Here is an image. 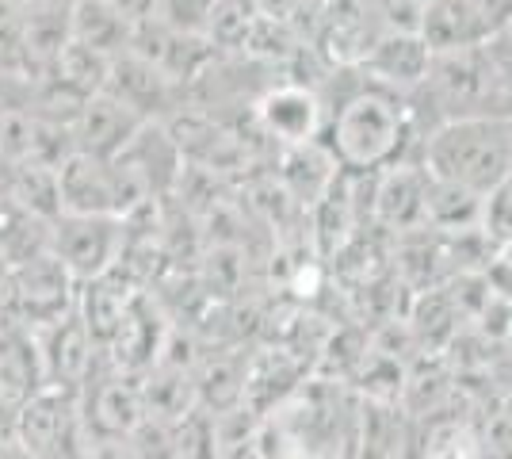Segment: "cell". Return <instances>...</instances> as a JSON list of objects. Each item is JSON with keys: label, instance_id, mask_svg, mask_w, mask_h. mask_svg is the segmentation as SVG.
<instances>
[{"label": "cell", "instance_id": "1", "mask_svg": "<svg viewBox=\"0 0 512 459\" xmlns=\"http://www.w3.org/2000/svg\"><path fill=\"white\" fill-rule=\"evenodd\" d=\"M348 77V66L333 69L325 92H337V100H325V127L321 142L337 157L341 173H379L398 161H421V142L417 134V108L413 96L398 88L379 85L375 77Z\"/></svg>", "mask_w": 512, "mask_h": 459}, {"label": "cell", "instance_id": "2", "mask_svg": "<svg viewBox=\"0 0 512 459\" xmlns=\"http://www.w3.org/2000/svg\"><path fill=\"white\" fill-rule=\"evenodd\" d=\"M360 429V394L341 379L306 375L256 425V459H352Z\"/></svg>", "mask_w": 512, "mask_h": 459}, {"label": "cell", "instance_id": "3", "mask_svg": "<svg viewBox=\"0 0 512 459\" xmlns=\"http://www.w3.org/2000/svg\"><path fill=\"white\" fill-rule=\"evenodd\" d=\"M421 165L432 180L486 199L512 176V115L444 119L421 142Z\"/></svg>", "mask_w": 512, "mask_h": 459}, {"label": "cell", "instance_id": "4", "mask_svg": "<svg viewBox=\"0 0 512 459\" xmlns=\"http://www.w3.org/2000/svg\"><path fill=\"white\" fill-rule=\"evenodd\" d=\"M501 92H505V81L486 43L436 50L428 81L417 88V96H428L432 108L440 111L436 123L459 119V115H509V111H497Z\"/></svg>", "mask_w": 512, "mask_h": 459}, {"label": "cell", "instance_id": "5", "mask_svg": "<svg viewBox=\"0 0 512 459\" xmlns=\"http://www.w3.org/2000/svg\"><path fill=\"white\" fill-rule=\"evenodd\" d=\"M73 306H77V280L54 253H46L39 261L12 268L0 318L23 329H43L69 314Z\"/></svg>", "mask_w": 512, "mask_h": 459}, {"label": "cell", "instance_id": "6", "mask_svg": "<svg viewBox=\"0 0 512 459\" xmlns=\"http://www.w3.org/2000/svg\"><path fill=\"white\" fill-rule=\"evenodd\" d=\"M77 410L85 421V433L92 440H119L130 437L134 425L146 417L142 406V383L138 372H123L111 360H100L96 372L88 375V383L77 394Z\"/></svg>", "mask_w": 512, "mask_h": 459}, {"label": "cell", "instance_id": "7", "mask_svg": "<svg viewBox=\"0 0 512 459\" xmlns=\"http://www.w3.org/2000/svg\"><path fill=\"white\" fill-rule=\"evenodd\" d=\"M127 245V222L115 215H62L54 219V257L77 284L111 272Z\"/></svg>", "mask_w": 512, "mask_h": 459}, {"label": "cell", "instance_id": "8", "mask_svg": "<svg viewBox=\"0 0 512 459\" xmlns=\"http://www.w3.org/2000/svg\"><path fill=\"white\" fill-rule=\"evenodd\" d=\"M253 119L264 138H272L279 150L306 146V142H321L325 100L318 88L299 85V81H276L253 100Z\"/></svg>", "mask_w": 512, "mask_h": 459}, {"label": "cell", "instance_id": "9", "mask_svg": "<svg viewBox=\"0 0 512 459\" xmlns=\"http://www.w3.org/2000/svg\"><path fill=\"white\" fill-rule=\"evenodd\" d=\"M35 341H39V356H43L46 387H54V391L81 394L88 375L96 372V364L104 360V349L88 333L85 318L77 314V306L69 314H62L58 322L35 329Z\"/></svg>", "mask_w": 512, "mask_h": 459}, {"label": "cell", "instance_id": "10", "mask_svg": "<svg viewBox=\"0 0 512 459\" xmlns=\"http://www.w3.org/2000/svg\"><path fill=\"white\" fill-rule=\"evenodd\" d=\"M104 92H111L119 104H127L146 123H169L188 100L184 88L172 85L161 69L150 66L146 58H138L134 50H123V54L111 58Z\"/></svg>", "mask_w": 512, "mask_h": 459}, {"label": "cell", "instance_id": "11", "mask_svg": "<svg viewBox=\"0 0 512 459\" xmlns=\"http://www.w3.org/2000/svg\"><path fill=\"white\" fill-rule=\"evenodd\" d=\"M428 173L421 161L386 165L371 180V222L386 234H413L425 230Z\"/></svg>", "mask_w": 512, "mask_h": 459}, {"label": "cell", "instance_id": "12", "mask_svg": "<svg viewBox=\"0 0 512 459\" xmlns=\"http://www.w3.org/2000/svg\"><path fill=\"white\" fill-rule=\"evenodd\" d=\"M356 69H363L367 77H375L379 85L413 96L428 81L432 46L425 43L421 31H383Z\"/></svg>", "mask_w": 512, "mask_h": 459}, {"label": "cell", "instance_id": "13", "mask_svg": "<svg viewBox=\"0 0 512 459\" xmlns=\"http://www.w3.org/2000/svg\"><path fill=\"white\" fill-rule=\"evenodd\" d=\"M58 188H62L65 215H115L123 219V192L115 169L104 157L73 153L58 169Z\"/></svg>", "mask_w": 512, "mask_h": 459}, {"label": "cell", "instance_id": "14", "mask_svg": "<svg viewBox=\"0 0 512 459\" xmlns=\"http://www.w3.org/2000/svg\"><path fill=\"white\" fill-rule=\"evenodd\" d=\"M142 127H146V119H138L127 104H119L111 92H96L73 123V146L77 153L111 161L127 150Z\"/></svg>", "mask_w": 512, "mask_h": 459}, {"label": "cell", "instance_id": "15", "mask_svg": "<svg viewBox=\"0 0 512 459\" xmlns=\"http://www.w3.org/2000/svg\"><path fill=\"white\" fill-rule=\"evenodd\" d=\"M43 387V356H39L35 329H23L0 318V398L23 406Z\"/></svg>", "mask_w": 512, "mask_h": 459}, {"label": "cell", "instance_id": "16", "mask_svg": "<svg viewBox=\"0 0 512 459\" xmlns=\"http://www.w3.org/2000/svg\"><path fill=\"white\" fill-rule=\"evenodd\" d=\"M337 176H341V165H337L333 153L325 150V142H306V146H283L279 150V180L291 192V199L306 211L333 188Z\"/></svg>", "mask_w": 512, "mask_h": 459}, {"label": "cell", "instance_id": "17", "mask_svg": "<svg viewBox=\"0 0 512 459\" xmlns=\"http://www.w3.org/2000/svg\"><path fill=\"white\" fill-rule=\"evenodd\" d=\"M23 39H27V69H31V77L50 73V66L58 62V54L73 43L69 4H62V0H35V4H27L23 8Z\"/></svg>", "mask_w": 512, "mask_h": 459}, {"label": "cell", "instance_id": "18", "mask_svg": "<svg viewBox=\"0 0 512 459\" xmlns=\"http://www.w3.org/2000/svg\"><path fill=\"white\" fill-rule=\"evenodd\" d=\"M413 444V421L402 406L360 398V429L352 459H406Z\"/></svg>", "mask_w": 512, "mask_h": 459}, {"label": "cell", "instance_id": "19", "mask_svg": "<svg viewBox=\"0 0 512 459\" xmlns=\"http://www.w3.org/2000/svg\"><path fill=\"white\" fill-rule=\"evenodd\" d=\"M245 364H249V356H237V352H203V360L192 372L199 410L214 417L237 410L241 394H245Z\"/></svg>", "mask_w": 512, "mask_h": 459}, {"label": "cell", "instance_id": "20", "mask_svg": "<svg viewBox=\"0 0 512 459\" xmlns=\"http://www.w3.org/2000/svg\"><path fill=\"white\" fill-rule=\"evenodd\" d=\"M69 23H73V43L92 46L104 58L130 50V39H134V23L111 0H77L69 8Z\"/></svg>", "mask_w": 512, "mask_h": 459}, {"label": "cell", "instance_id": "21", "mask_svg": "<svg viewBox=\"0 0 512 459\" xmlns=\"http://www.w3.org/2000/svg\"><path fill=\"white\" fill-rule=\"evenodd\" d=\"M142 383V406L146 417H161V421H184L199 406L195 394V375L188 368H172V364H153L138 375Z\"/></svg>", "mask_w": 512, "mask_h": 459}, {"label": "cell", "instance_id": "22", "mask_svg": "<svg viewBox=\"0 0 512 459\" xmlns=\"http://www.w3.org/2000/svg\"><path fill=\"white\" fill-rule=\"evenodd\" d=\"M46 253H54V222L16 207L0 211V257L8 268H23Z\"/></svg>", "mask_w": 512, "mask_h": 459}, {"label": "cell", "instance_id": "23", "mask_svg": "<svg viewBox=\"0 0 512 459\" xmlns=\"http://www.w3.org/2000/svg\"><path fill=\"white\" fill-rule=\"evenodd\" d=\"M12 207L39 215V219L54 222L62 219V188H58V173L46 165H20L16 176V192H12Z\"/></svg>", "mask_w": 512, "mask_h": 459}, {"label": "cell", "instance_id": "24", "mask_svg": "<svg viewBox=\"0 0 512 459\" xmlns=\"http://www.w3.org/2000/svg\"><path fill=\"white\" fill-rule=\"evenodd\" d=\"M107 69H111V58L104 54H96L92 46L85 43H69L58 54V62L50 66V73L69 85L73 92H81V96H96V92H104L107 85ZM43 77V73H39Z\"/></svg>", "mask_w": 512, "mask_h": 459}, {"label": "cell", "instance_id": "25", "mask_svg": "<svg viewBox=\"0 0 512 459\" xmlns=\"http://www.w3.org/2000/svg\"><path fill=\"white\" fill-rule=\"evenodd\" d=\"M27 39H23V8L0 0V81H27Z\"/></svg>", "mask_w": 512, "mask_h": 459}, {"label": "cell", "instance_id": "26", "mask_svg": "<svg viewBox=\"0 0 512 459\" xmlns=\"http://www.w3.org/2000/svg\"><path fill=\"white\" fill-rule=\"evenodd\" d=\"M130 444L138 459H176V421L142 417L130 433Z\"/></svg>", "mask_w": 512, "mask_h": 459}, {"label": "cell", "instance_id": "27", "mask_svg": "<svg viewBox=\"0 0 512 459\" xmlns=\"http://www.w3.org/2000/svg\"><path fill=\"white\" fill-rule=\"evenodd\" d=\"M211 8L214 0H161L157 20L176 27V31H188V35H207Z\"/></svg>", "mask_w": 512, "mask_h": 459}, {"label": "cell", "instance_id": "28", "mask_svg": "<svg viewBox=\"0 0 512 459\" xmlns=\"http://www.w3.org/2000/svg\"><path fill=\"white\" fill-rule=\"evenodd\" d=\"M111 4H115L134 27L146 20H157V12H161V0H111Z\"/></svg>", "mask_w": 512, "mask_h": 459}, {"label": "cell", "instance_id": "29", "mask_svg": "<svg viewBox=\"0 0 512 459\" xmlns=\"http://www.w3.org/2000/svg\"><path fill=\"white\" fill-rule=\"evenodd\" d=\"M8 280H12V268L0 257V306H4V295H8Z\"/></svg>", "mask_w": 512, "mask_h": 459}, {"label": "cell", "instance_id": "30", "mask_svg": "<svg viewBox=\"0 0 512 459\" xmlns=\"http://www.w3.org/2000/svg\"><path fill=\"white\" fill-rule=\"evenodd\" d=\"M0 459H39V456H31L27 448H0Z\"/></svg>", "mask_w": 512, "mask_h": 459}, {"label": "cell", "instance_id": "31", "mask_svg": "<svg viewBox=\"0 0 512 459\" xmlns=\"http://www.w3.org/2000/svg\"><path fill=\"white\" fill-rule=\"evenodd\" d=\"M12 4H20V8H27V4H35V0H12Z\"/></svg>", "mask_w": 512, "mask_h": 459}, {"label": "cell", "instance_id": "32", "mask_svg": "<svg viewBox=\"0 0 512 459\" xmlns=\"http://www.w3.org/2000/svg\"><path fill=\"white\" fill-rule=\"evenodd\" d=\"M62 4H69V8H73V4H77V0H62Z\"/></svg>", "mask_w": 512, "mask_h": 459}]
</instances>
